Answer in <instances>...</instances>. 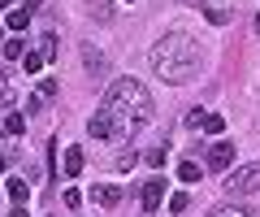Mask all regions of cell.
Wrapping results in <instances>:
<instances>
[{"instance_id":"obj_7","label":"cell","mask_w":260,"mask_h":217,"mask_svg":"<svg viewBox=\"0 0 260 217\" xmlns=\"http://www.w3.org/2000/svg\"><path fill=\"white\" fill-rule=\"evenodd\" d=\"M83 165H87L83 148H65V174H70V178H78V174H83Z\"/></svg>"},{"instance_id":"obj_1","label":"cell","mask_w":260,"mask_h":217,"mask_svg":"<svg viewBox=\"0 0 260 217\" xmlns=\"http://www.w3.org/2000/svg\"><path fill=\"white\" fill-rule=\"evenodd\" d=\"M100 113L109 117V126H113V143H126L135 131H143V126L152 122V96H148V87L135 83V78H117V83L104 91Z\"/></svg>"},{"instance_id":"obj_22","label":"cell","mask_w":260,"mask_h":217,"mask_svg":"<svg viewBox=\"0 0 260 217\" xmlns=\"http://www.w3.org/2000/svg\"><path fill=\"white\" fill-rule=\"evenodd\" d=\"M22 66H26V74H35V70L44 66V57H39V52H26V57H22Z\"/></svg>"},{"instance_id":"obj_2","label":"cell","mask_w":260,"mask_h":217,"mask_svg":"<svg viewBox=\"0 0 260 217\" xmlns=\"http://www.w3.org/2000/svg\"><path fill=\"white\" fill-rule=\"evenodd\" d=\"M152 70H156L165 83H191V78L200 74V44H195L191 35H182V30L156 39V44H152Z\"/></svg>"},{"instance_id":"obj_29","label":"cell","mask_w":260,"mask_h":217,"mask_svg":"<svg viewBox=\"0 0 260 217\" xmlns=\"http://www.w3.org/2000/svg\"><path fill=\"white\" fill-rule=\"evenodd\" d=\"M5 165H9V157H5V152H0V174H5Z\"/></svg>"},{"instance_id":"obj_10","label":"cell","mask_w":260,"mask_h":217,"mask_svg":"<svg viewBox=\"0 0 260 217\" xmlns=\"http://www.w3.org/2000/svg\"><path fill=\"white\" fill-rule=\"evenodd\" d=\"M0 131H5V135H22V131H26V117H22V113H5Z\"/></svg>"},{"instance_id":"obj_19","label":"cell","mask_w":260,"mask_h":217,"mask_svg":"<svg viewBox=\"0 0 260 217\" xmlns=\"http://www.w3.org/2000/svg\"><path fill=\"white\" fill-rule=\"evenodd\" d=\"M5 57L9 61H22L26 52H22V39H5Z\"/></svg>"},{"instance_id":"obj_3","label":"cell","mask_w":260,"mask_h":217,"mask_svg":"<svg viewBox=\"0 0 260 217\" xmlns=\"http://www.w3.org/2000/svg\"><path fill=\"white\" fill-rule=\"evenodd\" d=\"M225 187H230V196H256V191H260V161H251V165H239V170H230Z\"/></svg>"},{"instance_id":"obj_30","label":"cell","mask_w":260,"mask_h":217,"mask_svg":"<svg viewBox=\"0 0 260 217\" xmlns=\"http://www.w3.org/2000/svg\"><path fill=\"white\" fill-rule=\"evenodd\" d=\"M256 30H260V13H256Z\"/></svg>"},{"instance_id":"obj_28","label":"cell","mask_w":260,"mask_h":217,"mask_svg":"<svg viewBox=\"0 0 260 217\" xmlns=\"http://www.w3.org/2000/svg\"><path fill=\"white\" fill-rule=\"evenodd\" d=\"M39 5H44V0H26V5H22V9H26V13H35Z\"/></svg>"},{"instance_id":"obj_14","label":"cell","mask_w":260,"mask_h":217,"mask_svg":"<svg viewBox=\"0 0 260 217\" xmlns=\"http://www.w3.org/2000/svg\"><path fill=\"white\" fill-rule=\"evenodd\" d=\"M178 178L182 182H200V165H195V161H182V165H178Z\"/></svg>"},{"instance_id":"obj_5","label":"cell","mask_w":260,"mask_h":217,"mask_svg":"<svg viewBox=\"0 0 260 217\" xmlns=\"http://www.w3.org/2000/svg\"><path fill=\"white\" fill-rule=\"evenodd\" d=\"M143 213H156L160 208V200H165V178H152V182H143Z\"/></svg>"},{"instance_id":"obj_8","label":"cell","mask_w":260,"mask_h":217,"mask_svg":"<svg viewBox=\"0 0 260 217\" xmlns=\"http://www.w3.org/2000/svg\"><path fill=\"white\" fill-rule=\"evenodd\" d=\"M87 135H95V139H113V126H109V117H104V113L87 117Z\"/></svg>"},{"instance_id":"obj_17","label":"cell","mask_w":260,"mask_h":217,"mask_svg":"<svg viewBox=\"0 0 260 217\" xmlns=\"http://www.w3.org/2000/svg\"><path fill=\"white\" fill-rule=\"evenodd\" d=\"M9 196H13V200H18V204H22V200L30 196V187H26V178H9Z\"/></svg>"},{"instance_id":"obj_6","label":"cell","mask_w":260,"mask_h":217,"mask_svg":"<svg viewBox=\"0 0 260 217\" xmlns=\"http://www.w3.org/2000/svg\"><path fill=\"white\" fill-rule=\"evenodd\" d=\"M91 200H95V204H104V208H113L121 200V187H117V182H104V187L91 191Z\"/></svg>"},{"instance_id":"obj_23","label":"cell","mask_w":260,"mask_h":217,"mask_svg":"<svg viewBox=\"0 0 260 217\" xmlns=\"http://www.w3.org/2000/svg\"><path fill=\"white\" fill-rule=\"evenodd\" d=\"M208 22H213V26H225V22H230V13H225V9H208Z\"/></svg>"},{"instance_id":"obj_9","label":"cell","mask_w":260,"mask_h":217,"mask_svg":"<svg viewBox=\"0 0 260 217\" xmlns=\"http://www.w3.org/2000/svg\"><path fill=\"white\" fill-rule=\"evenodd\" d=\"M83 61H87V70H91V74H104V52H100V48L87 44V48H83Z\"/></svg>"},{"instance_id":"obj_12","label":"cell","mask_w":260,"mask_h":217,"mask_svg":"<svg viewBox=\"0 0 260 217\" xmlns=\"http://www.w3.org/2000/svg\"><path fill=\"white\" fill-rule=\"evenodd\" d=\"M91 18L95 22H109L113 18V0H91Z\"/></svg>"},{"instance_id":"obj_24","label":"cell","mask_w":260,"mask_h":217,"mask_svg":"<svg viewBox=\"0 0 260 217\" xmlns=\"http://www.w3.org/2000/svg\"><path fill=\"white\" fill-rule=\"evenodd\" d=\"M39 109H44V96H39V91L26 96V113H39Z\"/></svg>"},{"instance_id":"obj_21","label":"cell","mask_w":260,"mask_h":217,"mask_svg":"<svg viewBox=\"0 0 260 217\" xmlns=\"http://www.w3.org/2000/svg\"><path fill=\"white\" fill-rule=\"evenodd\" d=\"M186 204H191V200H186L182 191H178V196H169V213H186Z\"/></svg>"},{"instance_id":"obj_18","label":"cell","mask_w":260,"mask_h":217,"mask_svg":"<svg viewBox=\"0 0 260 217\" xmlns=\"http://www.w3.org/2000/svg\"><path fill=\"white\" fill-rule=\"evenodd\" d=\"M213 217H256V213H247L239 204H221V208H213Z\"/></svg>"},{"instance_id":"obj_11","label":"cell","mask_w":260,"mask_h":217,"mask_svg":"<svg viewBox=\"0 0 260 217\" xmlns=\"http://www.w3.org/2000/svg\"><path fill=\"white\" fill-rule=\"evenodd\" d=\"M200 131L221 135V131H225V117H221V113H204V117H200Z\"/></svg>"},{"instance_id":"obj_26","label":"cell","mask_w":260,"mask_h":217,"mask_svg":"<svg viewBox=\"0 0 260 217\" xmlns=\"http://www.w3.org/2000/svg\"><path fill=\"white\" fill-rule=\"evenodd\" d=\"M78 204H83V196H78V191L70 187V191H65V208H78Z\"/></svg>"},{"instance_id":"obj_15","label":"cell","mask_w":260,"mask_h":217,"mask_svg":"<svg viewBox=\"0 0 260 217\" xmlns=\"http://www.w3.org/2000/svg\"><path fill=\"white\" fill-rule=\"evenodd\" d=\"M165 157H169V148L160 143V148H148V157H143V161H148L152 170H160V165H165Z\"/></svg>"},{"instance_id":"obj_25","label":"cell","mask_w":260,"mask_h":217,"mask_svg":"<svg viewBox=\"0 0 260 217\" xmlns=\"http://www.w3.org/2000/svg\"><path fill=\"white\" fill-rule=\"evenodd\" d=\"M135 161H139V157H135V152H121V157H117V170H130Z\"/></svg>"},{"instance_id":"obj_16","label":"cell","mask_w":260,"mask_h":217,"mask_svg":"<svg viewBox=\"0 0 260 217\" xmlns=\"http://www.w3.org/2000/svg\"><path fill=\"white\" fill-rule=\"evenodd\" d=\"M39 57H44V61H56V35H44V39H39Z\"/></svg>"},{"instance_id":"obj_4","label":"cell","mask_w":260,"mask_h":217,"mask_svg":"<svg viewBox=\"0 0 260 217\" xmlns=\"http://www.w3.org/2000/svg\"><path fill=\"white\" fill-rule=\"evenodd\" d=\"M230 161H234V143L230 139L208 143V170H230Z\"/></svg>"},{"instance_id":"obj_31","label":"cell","mask_w":260,"mask_h":217,"mask_svg":"<svg viewBox=\"0 0 260 217\" xmlns=\"http://www.w3.org/2000/svg\"><path fill=\"white\" fill-rule=\"evenodd\" d=\"M5 5H9V0H0V9H5Z\"/></svg>"},{"instance_id":"obj_20","label":"cell","mask_w":260,"mask_h":217,"mask_svg":"<svg viewBox=\"0 0 260 217\" xmlns=\"http://www.w3.org/2000/svg\"><path fill=\"white\" fill-rule=\"evenodd\" d=\"M56 91H61L56 78H44V83H39V96H44V100H56Z\"/></svg>"},{"instance_id":"obj_13","label":"cell","mask_w":260,"mask_h":217,"mask_svg":"<svg viewBox=\"0 0 260 217\" xmlns=\"http://www.w3.org/2000/svg\"><path fill=\"white\" fill-rule=\"evenodd\" d=\"M26 22H30V13H26V9H13L9 18H5V26H9V30H26Z\"/></svg>"},{"instance_id":"obj_27","label":"cell","mask_w":260,"mask_h":217,"mask_svg":"<svg viewBox=\"0 0 260 217\" xmlns=\"http://www.w3.org/2000/svg\"><path fill=\"white\" fill-rule=\"evenodd\" d=\"M0 100H13V91H9V78H5V70H0Z\"/></svg>"},{"instance_id":"obj_32","label":"cell","mask_w":260,"mask_h":217,"mask_svg":"<svg viewBox=\"0 0 260 217\" xmlns=\"http://www.w3.org/2000/svg\"><path fill=\"white\" fill-rule=\"evenodd\" d=\"M0 35H5V30H0Z\"/></svg>"}]
</instances>
